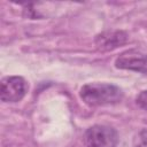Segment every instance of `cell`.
<instances>
[{
    "label": "cell",
    "instance_id": "6da1fadb",
    "mask_svg": "<svg viewBox=\"0 0 147 147\" xmlns=\"http://www.w3.org/2000/svg\"><path fill=\"white\" fill-rule=\"evenodd\" d=\"M79 96L90 107L114 105L123 99V91L108 83H88L80 87Z\"/></svg>",
    "mask_w": 147,
    "mask_h": 147
},
{
    "label": "cell",
    "instance_id": "7a4b0ae2",
    "mask_svg": "<svg viewBox=\"0 0 147 147\" xmlns=\"http://www.w3.org/2000/svg\"><path fill=\"white\" fill-rule=\"evenodd\" d=\"M83 141L86 147H116L118 133L111 126L95 124L85 131Z\"/></svg>",
    "mask_w": 147,
    "mask_h": 147
},
{
    "label": "cell",
    "instance_id": "3957f363",
    "mask_svg": "<svg viewBox=\"0 0 147 147\" xmlns=\"http://www.w3.org/2000/svg\"><path fill=\"white\" fill-rule=\"evenodd\" d=\"M29 88L26 80L21 76H7L1 80L0 98L3 102H17L24 98Z\"/></svg>",
    "mask_w": 147,
    "mask_h": 147
},
{
    "label": "cell",
    "instance_id": "277c9868",
    "mask_svg": "<svg viewBox=\"0 0 147 147\" xmlns=\"http://www.w3.org/2000/svg\"><path fill=\"white\" fill-rule=\"evenodd\" d=\"M115 67L147 75V54L138 51H126L115 60Z\"/></svg>",
    "mask_w": 147,
    "mask_h": 147
},
{
    "label": "cell",
    "instance_id": "5b68a950",
    "mask_svg": "<svg viewBox=\"0 0 147 147\" xmlns=\"http://www.w3.org/2000/svg\"><path fill=\"white\" fill-rule=\"evenodd\" d=\"M127 41V34L122 30H108L95 37V46L101 52L113 51Z\"/></svg>",
    "mask_w": 147,
    "mask_h": 147
},
{
    "label": "cell",
    "instance_id": "8992f818",
    "mask_svg": "<svg viewBox=\"0 0 147 147\" xmlns=\"http://www.w3.org/2000/svg\"><path fill=\"white\" fill-rule=\"evenodd\" d=\"M133 147H147V129H142L136 134Z\"/></svg>",
    "mask_w": 147,
    "mask_h": 147
},
{
    "label": "cell",
    "instance_id": "52a82bcc",
    "mask_svg": "<svg viewBox=\"0 0 147 147\" xmlns=\"http://www.w3.org/2000/svg\"><path fill=\"white\" fill-rule=\"evenodd\" d=\"M136 103L138 105L139 108L144 109V110H147V90L145 91H141L137 98H136Z\"/></svg>",
    "mask_w": 147,
    "mask_h": 147
}]
</instances>
